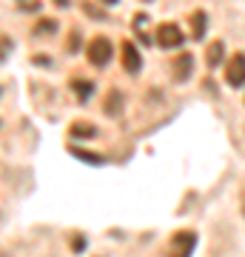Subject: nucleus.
I'll return each mask as SVG.
<instances>
[{
  "label": "nucleus",
  "mask_w": 245,
  "mask_h": 257,
  "mask_svg": "<svg viewBox=\"0 0 245 257\" xmlns=\"http://www.w3.org/2000/svg\"><path fill=\"white\" fill-rule=\"evenodd\" d=\"M185 35H182V29L177 23H163V26L157 29V43L163 49H180Z\"/></svg>",
  "instance_id": "obj_4"
},
{
  "label": "nucleus",
  "mask_w": 245,
  "mask_h": 257,
  "mask_svg": "<svg viewBox=\"0 0 245 257\" xmlns=\"http://www.w3.org/2000/svg\"><path fill=\"white\" fill-rule=\"evenodd\" d=\"M225 83L231 86V89L245 86V55L242 52L231 55V60L225 63Z\"/></svg>",
  "instance_id": "obj_3"
},
{
  "label": "nucleus",
  "mask_w": 245,
  "mask_h": 257,
  "mask_svg": "<svg viewBox=\"0 0 245 257\" xmlns=\"http://www.w3.org/2000/svg\"><path fill=\"white\" fill-rule=\"evenodd\" d=\"M205 23H208L205 12H194V15H191V37H194V40H202V37H205Z\"/></svg>",
  "instance_id": "obj_7"
},
{
  "label": "nucleus",
  "mask_w": 245,
  "mask_h": 257,
  "mask_svg": "<svg viewBox=\"0 0 245 257\" xmlns=\"http://www.w3.org/2000/svg\"><path fill=\"white\" fill-rule=\"evenodd\" d=\"M120 60H123V69H126L128 74L140 72V66H143V57H140V49L134 46V43H123L120 46Z\"/></svg>",
  "instance_id": "obj_5"
},
{
  "label": "nucleus",
  "mask_w": 245,
  "mask_h": 257,
  "mask_svg": "<svg viewBox=\"0 0 245 257\" xmlns=\"http://www.w3.org/2000/svg\"><path fill=\"white\" fill-rule=\"evenodd\" d=\"M46 32H49V35L57 32V20H40V23H37V35H46Z\"/></svg>",
  "instance_id": "obj_13"
},
{
  "label": "nucleus",
  "mask_w": 245,
  "mask_h": 257,
  "mask_svg": "<svg viewBox=\"0 0 245 257\" xmlns=\"http://www.w3.org/2000/svg\"><path fill=\"white\" fill-rule=\"evenodd\" d=\"M191 69H194V57H191L188 52L174 60V77H177V80H188V77H191Z\"/></svg>",
  "instance_id": "obj_6"
},
{
  "label": "nucleus",
  "mask_w": 245,
  "mask_h": 257,
  "mask_svg": "<svg viewBox=\"0 0 245 257\" xmlns=\"http://www.w3.org/2000/svg\"><path fill=\"white\" fill-rule=\"evenodd\" d=\"M111 55H114V46H111L109 37H94L86 49V57H89L91 66H106L111 60Z\"/></svg>",
  "instance_id": "obj_2"
},
{
  "label": "nucleus",
  "mask_w": 245,
  "mask_h": 257,
  "mask_svg": "<svg viewBox=\"0 0 245 257\" xmlns=\"http://www.w3.org/2000/svg\"><path fill=\"white\" fill-rule=\"evenodd\" d=\"M120 109H123V92H117V89H114V92H109V100H106V111H109V114H117Z\"/></svg>",
  "instance_id": "obj_11"
},
{
  "label": "nucleus",
  "mask_w": 245,
  "mask_h": 257,
  "mask_svg": "<svg viewBox=\"0 0 245 257\" xmlns=\"http://www.w3.org/2000/svg\"><path fill=\"white\" fill-rule=\"evenodd\" d=\"M194 248H197V234H194L191 229H180V231H174L171 234L165 254L168 257H191L194 254Z\"/></svg>",
  "instance_id": "obj_1"
},
{
  "label": "nucleus",
  "mask_w": 245,
  "mask_h": 257,
  "mask_svg": "<svg viewBox=\"0 0 245 257\" xmlns=\"http://www.w3.org/2000/svg\"><path fill=\"white\" fill-rule=\"evenodd\" d=\"M69 135H72L74 140H77V138H94V135H97V128L89 126V123H74V126L69 128Z\"/></svg>",
  "instance_id": "obj_10"
},
{
  "label": "nucleus",
  "mask_w": 245,
  "mask_h": 257,
  "mask_svg": "<svg viewBox=\"0 0 245 257\" xmlns=\"http://www.w3.org/2000/svg\"><path fill=\"white\" fill-rule=\"evenodd\" d=\"M72 89L77 92L80 100H89V94H94V83L91 80H83V77H74L72 80Z\"/></svg>",
  "instance_id": "obj_8"
},
{
  "label": "nucleus",
  "mask_w": 245,
  "mask_h": 257,
  "mask_svg": "<svg viewBox=\"0 0 245 257\" xmlns=\"http://www.w3.org/2000/svg\"><path fill=\"white\" fill-rule=\"evenodd\" d=\"M222 49H225V46H222L219 40H214V43L205 49V63H208V66H217L219 60H222Z\"/></svg>",
  "instance_id": "obj_9"
},
{
  "label": "nucleus",
  "mask_w": 245,
  "mask_h": 257,
  "mask_svg": "<svg viewBox=\"0 0 245 257\" xmlns=\"http://www.w3.org/2000/svg\"><path fill=\"white\" fill-rule=\"evenodd\" d=\"M72 155L74 157H80V160H89V163H103V157L100 155H91V152H83V149H72Z\"/></svg>",
  "instance_id": "obj_12"
},
{
  "label": "nucleus",
  "mask_w": 245,
  "mask_h": 257,
  "mask_svg": "<svg viewBox=\"0 0 245 257\" xmlns=\"http://www.w3.org/2000/svg\"><path fill=\"white\" fill-rule=\"evenodd\" d=\"M20 9H29V12H37V9H40V3H20Z\"/></svg>",
  "instance_id": "obj_15"
},
{
  "label": "nucleus",
  "mask_w": 245,
  "mask_h": 257,
  "mask_svg": "<svg viewBox=\"0 0 245 257\" xmlns=\"http://www.w3.org/2000/svg\"><path fill=\"white\" fill-rule=\"evenodd\" d=\"M77 46H80V35L74 32V35H69V52H77Z\"/></svg>",
  "instance_id": "obj_14"
}]
</instances>
